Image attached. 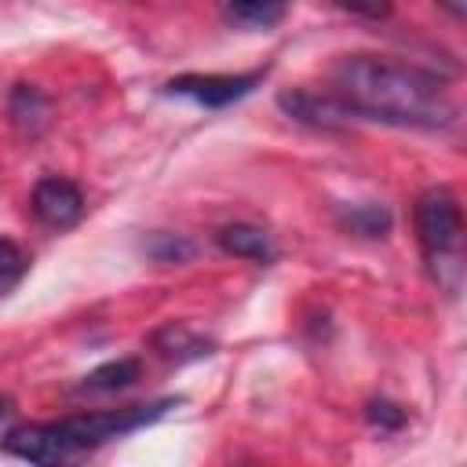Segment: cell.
<instances>
[{
	"label": "cell",
	"instance_id": "cell-12",
	"mask_svg": "<svg viewBox=\"0 0 467 467\" xmlns=\"http://www.w3.org/2000/svg\"><path fill=\"white\" fill-rule=\"evenodd\" d=\"M339 223L361 237H387L390 234V212L379 204H354L339 215Z\"/></svg>",
	"mask_w": 467,
	"mask_h": 467
},
{
	"label": "cell",
	"instance_id": "cell-16",
	"mask_svg": "<svg viewBox=\"0 0 467 467\" xmlns=\"http://www.w3.org/2000/svg\"><path fill=\"white\" fill-rule=\"evenodd\" d=\"M4 412H7V409H4V398H0V416H4Z\"/></svg>",
	"mask_w": 467,
	"mask_h": 467
},
{
	"label": "cell",
	"instance_id": "cell-8",
	"mask_svg": "<svg viewBox=\"0 0 467 467\" xmlns=\"http://www.w3.org/2000/svg\"><path fill=\"white\" fill-rule=\"evenodd\" d=\"M153 350H157L161 358H168V361H193V358L212 354V343L201 339V336H193L186 325L168 321L164 328L153 332Z\"/></svg>",
	"mask_w": 467,
	"mask_h": 467
},
{
	"label": "cell",
	"instance_id": "cell-4",
	"mask_svg": "<svg viewBox=\"0 0 467 467\" xmlns=\"http://www.w3.org/2000/svg\"><path fill=\"white\" fill-rule=\"evenodd\" d=\"M263 73L266 69H252V73H182V77H171L164 84V91L179 95V99H193L204 109H223L237 99H244L263 80Z\"/></svg>",
	"mask_w": 467,
	"mask_h": 467
},
{
	"label": "cell",
	"instance_id": "cell-5",
	"mask_svg": "<svg viewBox=\"0 0 467 467\" xmlns=\"http://www.w3.org/2000/svg\"><path fill=\"white\" fill-rule=\"evenodd\" d=\"M33 215L51 226V230H66L73 223H80L84 215V193L77 182L62 179V175H47L33 186Z\"/></svg>",
	"mask_w": 467,
	"mask_h": 467
},
{
	"label": "cell",
	"instance_id": "cell-6",
	"mask_svg": "<svg viewBox=\"0 0 467 467\" xmlns=\"http://www.w3.org/2000/svg\"><path fill=\"white\" fill-rule=\"evenodd\" d=\"M277 106L288 117H296L299 124H310V128H339V124H347L354 117L339 99L310 95V91H281L277 95Z\"/></svg>",
	"mask_w": 467,
	"mask_h": 467
},
{
	"label": "cell",
	"instance_id": "cell-7",
	"mask_svg": "<svg viewBox=\"0 0 467 467\" xmlns=\"http://www.w3.org/2000/svg\"><path fill=\"white\" fill-rule=\"evenodd\" d=\"M219 248L237 255V259H252V263H270L274 259V244H270V234L259 230V226H248V223H226L219 234H215Z\"/></svg>",
	"mask_w": 467,
	"mask_h": 467
},
{
	"label": "cell",
	"instance_id": "cell-1",
	"mask_svg": "<svg viewBox=\"0 0 467 467\" xmlns=\"http://www.w3.org/2000/svg\"><path fill=\"white\" fill-rule=\"evenodd\" d=\"M332 88L354 117L401 128H449L456 120V102L434 73L383 55L336 58Z\"/></svg>",
	"mask_w": 467,
	"mask_h": 467
},
{
	"label": "cell",
	"instance_id": "cell-3",
	"mask_svg": "<svg viewBox=\"0 0 467 467\" xmlns=\"http://www.w3.org/2000/svg\"><path fill=\"white\" fill-rule=\"evenodd\" d=\"M0 449L33 463V467H80L95 449L69 427V420L55 423H22L0 438Z\"/></svg>",
	"mask_w": 467,
	"mask_h": 467
},
{
	"label": "cell",
	"instance_id": "cell-15",
	"mask_svg": "<svg viewBox=\"0 0 467 467\" xmlns=\"http://www.w3.org/2000/svg\"><path fill=\"white\" fill-rule=\"evenodd\" d=\"M365 416H368V423L379 427V431H398V427L405 423V409L394 405V401H383V398H379V401H368Z\"/></svg>",
	"mask_w": 467,
	"mask_h": 467
},
{
	"label": "cell",
	"instance_id": "cell-10",
	"mask_svg": "<svg viewBox=\"0 0 467 467\" xmlns=\"http://www.w3.org/2000/svg\"><path fill=\"white\" fill-rule=\"evenodd\" d=\"M223 18L241 26V29H270L285 18V4H274V0H237V4H226L223 7Z\"/></svg>",
	"mask_w": 467,
	"mask_h": 467
},
{
	"label": "cell",
	"instance_id": "cell-11",
	"mask_svg": "<svg viewBox=\"0 0 467 467\" xmlns=\"http://www.w3.org/2000/svg\"><path fill=\"white\" fill-rule=\"evenodd\" d=\"M11 120H15L22 131L36 135V131H40V124L47 120V99H44L36 88L18 84V88L11 91Z\"/></svg>",
	"mask_w": 467,
	"mask_h": 467
},
{
	"label": "cell",
	"instance_id": "cell-2",
	"mask_svg": "<svg viewBox=\"0 0 467 467\" xmlns=\"http://www.w3.org/2000/svg\"><path fill=\"white\" fill-rule=\"evenodd\" d=\"M416 234L420 244L427 252L431 270H452V277L460 281V241H463V215H460V201L445 190V186H431L427 193H420L416 201Z\"/></svg>",
	"mask_w": 467,
	"mask_h": 467
},
{
	"label": "cell",
	"instance_id": "cell-13",
	"mask_svg": "<svg viewBox=\"0 0 467 467\" xmlns=\"http://www.w3.org/2000/svg\"><path fill=\"white\" fill-rule=\"evenodd\" d=\"M142 252L157 263H186V259H193L197 244L190 237H179V234H150L142 241Z\"/></svg>",
	"mask_w": 467,
	"mask_h": 467
},
{
	"label": "cell",
	"instance_id": "cell-9",
	"mask_svg": "<svg viewBox=\"0 0 467 467\" xmlns=\"http://www.w3.org/2000/svg\"><path fill=\"white\" fill-rule=\"evenodd\" d=\"M139 379V361L135 358H117V361H106L99 368H91L84 379H80V394H109V390H124Z\"/></svg>",
	"mask_w": 467,
	"mask_h": 467
},
{
	"label": "cell",
	"instance_id": "cell-14",
	"mask_svg": "<svg viewBox=\"0 0 467 467\" xmlns=\"http://www.w3.org/2000/svg\"><path fill=\"white\" fill-rule=\"evenodd\" d=\"M26 270H29L26 252H22L15 241L0 237V296H4V292H11V288L26 277Z\"/></svg>",
	"mask_w": 467,
	"mask_h": 467
}]
</instances>
